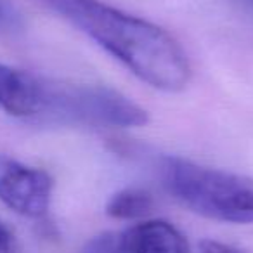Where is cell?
Masks as SVG:
<instances>
[{
	"label": "cell",
	"mask_w": 253,
	"mask_h": 253,
	"mask_svg": "<svg viewBox=\"0 0 253 253\" xmlns=\"http://www.w3.org/2000/svg\"><path fill=\"white\" fill-rule=\"evenodd\" d=\"M200 252L201 253H246L243 248L234 245H229V243H222L217 239H201L200 241Z\"/></svg>",
	"instance_id": "9c48e42d"
},
{
	"label": "cell",
	"mask_w": 253,
	"mask_h": 253,
	"mask_svg": "<svg viewBox=\"0 0 253 253\" xmlns=\"http://www.w3.org/2000/svg\"><path fill=\"white\" fill-rule=\"evenodd\" d=\"M163 186L191 211L227 224H253V179L227 170L165 156Z\"/></svg>",
	"instance_id": "7a4b0ae2"
},
{
	"label": "cell",
	"mask_w": 253,
	"mask_h": 253,
	"mask_svg": "<svg viewBox=\"0 0 253 253\" xmlns=\"http://www.w3.org/2000/svg\"><path fill=\"white\" fill-rule=\"evenodd\" d=\"M43 102V80L26 71L0 64V108L18 118L39 116Z\"/></svg>",
	"instance_id": "8992f818"
},
{
	"label": "cell",
	"mask_w": 253,
	"mask_h": 253,
	"mask_svg": "<svg viewBox=\"0 0 253 253\" xmlns=\"http://www.w3.org/2000/svg\"><path fill=\"white\" fill-rule=\"evenodd\" d=\"M64 19L90 37L139 80L163 92L189 85V59L167 30L99 0H47Z\"/></svg>",
	"instance_id": "6da1fadb"
},
{
	"label": "cell",
	"mask_w": 253,
	"mask_h": 253,
	"mask_svg": "<svg viewBox=\"0 0 253 253\" xmlns=\"http://www.w3.org/2000/svg\"><path fill=\"white\" fill-rule=\"evenodd\" d=\"M40 115L61 123L116 128L144 126L149 123V113L144 108L106 85H66L43 82Z\"/></svg>",
	"instance_id": "3957f363"
},
{
	"label": "cell",
	"mask_w": 253,
	"mask_h": 253,
	"mask_svg": "<svg viewBox=\"0 0 253 253\" xmlns=\"http://www.w3.org/2000/svg\"><path fill=\"white\" fill-rule=\"evenodd\" d=\"M0 253H21V246L14 232L2 218H0Z\"/></svg>",
	"instance_id": "ba28073f"
},
{
	"label": "cell",
	"mask_w": 253,
	"mask_h": 253,
	"mask_svg": "<svg viewBox=\"0 0 253 253\" xmlns=\"http://www.w3.org/2000/svg\"><path fill=\"white\" fill-rule=\"evenodd\" d=\"M153 196L139 187H126L115 193L106 203V215L116 220H137L153 210Z\"/></svg>",
	"instance_id": "52a82bcc"
},
{
	"label": "cell",
	"mask_w": 253,
	"mask_h": 253,
	"mask_svg": "<svg viewBox=\"0 0 253 253\" xmlns=\"http://www.w3.org/2000/svg\"><path fill=\"white\" fill-rule=\"evenodd\" d=\"M118 253H189V245L170 222L144 220L120 232Z\"/></svg>",
	"instance_id": "5b68a950"
},
{
	"label": "cell",
	"mask_w": 253,
	"mask_h": 253,
	"mask_svg": "<svg viewBox=\"0 0 253 253\" xmlns=\"http://www.w3.org/2000/svg\"><path fill=\"white\" fill-rule=\"evenodd\" d=\"M54 180L49 172L0 153V201L28 218L49 213Z\"/></svg>",
	"instance_id": "277c9868"
}]
</instances>
